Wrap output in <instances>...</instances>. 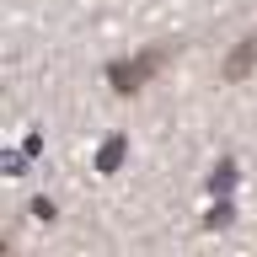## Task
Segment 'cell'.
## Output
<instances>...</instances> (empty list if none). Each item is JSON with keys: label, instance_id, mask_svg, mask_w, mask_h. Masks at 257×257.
I'll return each instance as SVG.
<instances>
[{"label": "cell", "instance_id": "cell-1", "mask_svg": "<svg viewBox=\"0 0 257 257\" xmlns=\"http://www.w3.org/2000/svg\"><path fill=\"white\" fill-rule=\"evenodd\" d=\"M161 64H166V48H140V54H128V59H112L107 64V86L118 96H134Z\"/></svg>", "mask_w": 257, "mask_h": 257}, {"label": "cell", "instance_id": "cell-2", "mask_svg": "<svg viewBox=\"0 0 257 257\" xmlns=\"http://www.w3.org/2000/svg\"><path fill=\"white\" fill-rule=\"evenodd\" d=\"M246 70H257V38H246L241 48H230V54H225V80H241Z\"/></svg>", "mask_w": 257, "mask_h": 257}, {"label": "cell", "instance_id": "cell-3", "mask_svg": "<svg viewBox=\"0 0 257 257\" xmlns=\"http://www.w3.org/2000/svg\"><path fill=\"white\" fill-rule=\"evenodd\" d=\"M118 161H123V140L112 134V140L96 150V172H118Z\"/></svg>", "mask_w": 257, "mask_h": 257}]
</instances>
